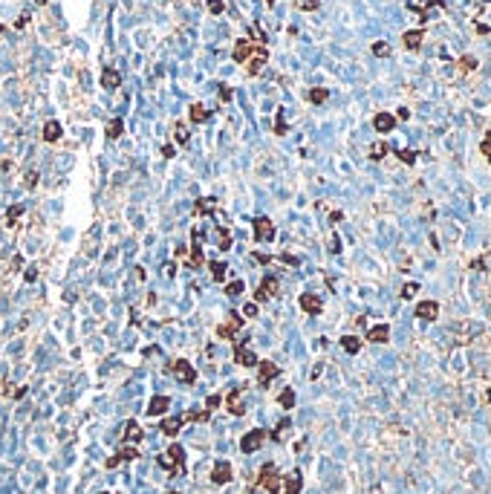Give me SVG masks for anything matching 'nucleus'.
I'll return each instance as SVG.
<instances>
[{
  "instance_id": "1",
  "label": "nucleus",
  "mask_w": 491,
  "mask_h": 494,
  "mask_svg": "<svg viewBox=\"0 0 491 494\" xmlns=\"http://www.w3.org/2000/svg\"><path fill=\"white\" fill-rule=\"evenodd\" d=\"M165 471H168L170 477H179L185 474V451H182V445L179 442H174L165 454H159V459H156Z\"/></svg>"
},
{
  "instance_id": "2",
  "label": "nucleus",
  "mask_w": 491,
  "mask_h": 494,
  "mask_svg": "<svg viewBox=\"0 0 491 494\" xmlns=\"http://www.w3.org/2000/svg\"><path fill=\"white\" fill-rule=\"evenodd\" d=\"M257 485H263L269 494H280V477H277V468L275 462H263V468H260V474H257Z\"/></svg>"
},
{
  "instance_id": "3",
  "label": "nucleus",
  "mask_w": 491,
  "mask_h": 494,
  "mask_svg": "<svg viewBox=\"0 0 491 494\" xmlns=\"http://www.w3.org/2000/svg\"><path fill=\"white\" fill-rule=\"evenodd\" d=\"M170 373H174V379H177L179 385H194L196 382V370L188 359H177L170 364Z\"/></svg>"
},
{
  "instance_id": "4",
  "label": "nucleus",
  "mask_w": 491,
  "mask_h": 494,
  "mask_svg": "<svg viewBox=\"0 0 491 494\" xmlns=\"http://www.w3.org/2000/svg\"><path fill=\"white\" fill-rule=\"evenodd\" d=\"M280 295V280L275 278V275H263V280H260V286L254 289V301H269V298H277Z\"/></svg>"
},
{
  "instance_id": "5",
  "label": "nucleus",
  "mask_w": 491,
  "mask_h": 494,
  "mask_svg": "<svg viewBox=\"0 0 491 494\" xmlns=\"http://www.w3.org/2000/svg\"><path fill=\"white\" fill-rule=\"evenodd\" d=\"M206 263V254H203V228H194L191 231V260H188V266L191 269H199Z\"/></svg>"
},
{
  "instance_id": "6",
  "label": "nucleus",
  "mask_w": 491,
  "mask_h": 494,
  "mask_svg": "<svg viewBox=\"0 0 491 494\" xmlns=\"http://www.w3.org/2000/svg\"><path fill=\"white\" fill-rule=\"evenodd\" d=\"M266 437H269V433L263 431V428H251V431L240 440V451H243V454H254V451L266 442Z\"/></svg>"
},
{
  "instance_id": "7",
  "label": "nucleus",
  "mask_w": 491,
  "mask_h": 494,
  "mask_svg": "<svg viewBox=\"0 0 491 494\" xmlns=\"http://www.w3.org/2000/svg\"><path fill=\"white\" fill-rule=\"evenodd\" d=\"M232 477H234L232 462H228V459H217L214 468H211V483H214V485H225Z\"/></svg>"
},
{
  "instance_id": "8",
  "label": "nucleus",
  "mask_w": 491,
  "mask_h": 494,
  "mask_svg": "<svg viewBox=\"0 0 491 494\" xmlns=\"http://www.w3.org/2000/svg\"><path fill=\"white\" fill-rule=\"evenodd\" d=\"M254 237H257L260 243H272L275 240V223H272L269 217H257V220H254Z\"/></svg>"
},
{
  "instance_id": "9",
  "label": "nucleus",
  "mask_w": 491,
  "mask_h": 494,
  "mask_svg": "<svg viewBox=\"0 0 491 494\" xmlns=\"http://www.w3.org/2000/svg\"><path fill=\"white\" fill-rule=\"evenodd\" d=\"M280 370H277L275 361H257V385L260 387H269V382L277 376Z\"/></svg>"
},
{
  "instance_id": "10",
  "label": "nucleus",
  "mask_w": 491,
  "mask_h": 494,
  "mask_svg": "<svg viewBox=\"0 0 491 494\" xmlns=\"http://www.w3.org/2000/svg\"><path fill=\"white\" fill-rule=\"evenodd\" d=\"M266 61H269V49L266 46H254V52H251V61H249V75H257L263 67H266Z\"/></svg>"
},
{
  "instance_id": "11",
  "label": "nucleus",
  "mask_w": 491,
  "mask_h": 494,
  "mask_svg": "<svg viewBox=\"0 0 491 494\" xmlns=\"http://www.w3.org/2000/svg\"><path fill=\"white\" fill-rule=\"evenodd\" d=\"M240 330H243V318H240V315H232L225 324L217 327V335H220V338H234Z\"/></svg>"
},
{
  "instance_id": "12",
  "label": "nucleus",
  "mask_w": 491,
  "mask_h": 494,
  "mask_svg": "<svg viewBox=\"0 0 491 494\" xmlns=\"http://www.w3.org/2000/svg\"><path fill=\"white\" fill-rule=\"evenodd\" d=\"M139 457V448L136 445H125V448H119L113 457L107 459V468H116V466H122V462H127V459H136Z\"/></svg>"
},
{
  "instance_id": "13",
  "label": "nucleus",
  "mask_w": 491,
  "mask_h": 494,
  "mask_svg": "<svg viewBox=\"0 0 491 494\" xmlns=\"http://www.w3.org/2000/svg\"><path fill=\"white\" fill-rule=\"evenodd\" d=\"M254 46H257L254 41H249V38H240V41L234 44V52H232L234 61H237V64H246V61H249V55L254 52Z\"/></svg>"
},
{
  "instance_id": "14",
  "label": "nucleus",
  "mask_w": 491,
  "mask_h": 494,
  "mask_svg": "<svg viewBox=\"0 0 491 494\" xmlns=\"http://www.w3.org/2000/svg\"><path fill=\"white\" fill-rule=\"evenodd\" d=\"M234 361L240 367H257V353L249 347H234Z\"/></svg>"
},
{
  "instance_id": "15",
  "label": "nucleus",
  "mask_w": 491,
  "mask_h": 494,
  "mask_svg": "<svg viewBox=\"0 0 491 494\" xmlns=\"http://www.w3.org/2000/svg\"><path fill=\"white\" fill-rule=\"evenodd\" d=\"M168 408H170V399L165 393H156L151 399V404H148V416H162V414H168Z\"/></svg>"
},
{
  "instance_id": "16",
  "label": "nucleus",
  "mask_w": 491,
  "mask_h": 494,
  "mask_svg": "<svg viewBox=\"0 0 491 494\" xmlns=\"http://www.w3.org/2000/svg\"><path fill=\"white\" fill-rule=\"evenodd\" d=\"M182 425H185V422H182V416H165V419L159 422V431L165 433V437H177Z\"/></svg>"
},
{
  "instance_id": "17",
  "label": "nucleus",
  "mask_w": 491,
  "mask_h": 494,
  "mask_svg": "<svg viewBox=\"0 0 491 494\" xmlns=\"http://www.w3.org/2000/svg\"><path fill=\"white\" fill-rule=\"evenodd\" d=\"M225 404H228V414H232V416H243V414H246V408H243V402H240V387H234L232 393L225 396Z\"/></svg>"
},
{
  "instance_id": "18",
  "label": "nucleus",
  "mask_w": 491,
  "mask_h": 494,
  "mask_svg": "<svg viewBox=\"0 0 491 494\" xmlns=\"http://www.w3.org/2000/svg\"><path fill=\"white\" fill-rule=\"evenodd\" d=\"M301 485H304V480H301V471H289L283 480V491L286 494H301Z\"/></svg>"
},
{
  "instance_id": "19",
  "label": "nucleus",
  "mask_w": 491,
  "mask_h": 494,
  "mask_svg": "<svg viewBox=\"0 0 491 494\" xmlns=\"http://www.w3.org/2000/svg\"><path fill=\"white\" fill-rule=\"evenodd\" d=\"M119 84H122V75H119V70L107 67V70L101 72V87H104V90H116Z\"/></svg>"
},
{
  "instance_id": "20",
  "label": "nucleus",
  "mask_w": 491,
  "mask_h": 494,
  "mask_svg": "<svg viewBox=\"0 0 491 494\" xmlns=\"http://www.w3.org/2000/svg\"><path fill=\"white\" fill-rule=\"evenodd\" d=\"M208 116H211V113H208V107H206V104H199V101H194V104H191V110H188V119H191L194 125H203V122H208Z\"/></svg>"
},
{
  "instance_id": "21",
  "label": "nucleus",
  "mask_w": 491,
  "mask_h": 494,
  "mask_svg": "<svg viewBox=\"0 0 491 494\" xmlns=\"http://www.w3.org/2000/svg\"><path fill=\"white\" fill-rule=\"evenodd\" d=\"M214 206H217V199H214V197H199V199L194 202V214H196V217L214 214Z\"/></svg>"
},
{
  "instance_id": "22",
  "label": "nucleus",
  "mask_w": 491,
  "mask_h": 494,
  "mask_svg": "<svg viewBox=\"0 0 491 494\" xmlns=\"http://www.w3.org/2000/svg\"><path fill=\"white\" fill-rule=\"evenodd\" d=\"M125 440L130 442V445H136V442H142V425L136 422V419H130V422L125 425Z\"/></svg>"
},
{
  "instance_id": "23",
  "label": "nucleus",
  "mask_w": 491,
  "mask_h": 494,
  "mask_svg": "<svg viewBox=\"0 0 491 494\" xmlns=\"http://www.w3.org/2000/svg\"><path fill=\"white\" fill-rule=\"evenodd\" d=\"M301 306H304V312L315 315V312H321V301H318V295H301Z\"/></svg>"
},
{
  "instance_id": "24",
  "label": "nucleus",
  "mask_w": 491,
  "mask_h": 494,
  "mask_svg": "<svg viewBox=\"0 0 491 494\" xmlns=\"http://www.w3.org/2000/svg\"><path fill=\"white\" fill-rule=\"evenodd\" d=\"M61 133H64V130H61L58 122H46V125H44V142H58Z\"/></svg>"
},
{
  "instance_id": "25",
  "label": "nucleus",
  "mask_w": 491,
  "mask_h": 494,
  "mask_svg": "<svg viewBox=\"0 0 491 494\" xmlns=\"http://www.w3.org/2000/svg\"><path fill=\"white\" fill-rule=\"evenodd\" d=\"M122 133H125V122H122V119H110L104 136H107V139H119Z\"/></svg>"
},
{
  "instance_id": "26",
  "label": "nucleus",
  "mask_w": 491,
  "mask_h": 494,
  "mask_svg": "<svg viewBox=\"0 0 491 494\" xmlns=\"http://www.w3.org/2000/svg\"><path fill=\"white\" fill-rule=\"evenodd\" d=\"M211 419V411H188L182 414V422H208Z\"/></svg>"
},
{
  "instance_id": "27",
  "label": "nucleus",
  "mask_w": 491,
  "mask_h": 494,
  "mask_svg": "<svg viewBox=\"0 0 491 494\" xmlns=\"http://www.w3.org/2000/svg\"><path fill=\"white\" fill-rule=\"evenodd\" d=\"M225 272H228V263H225V260H214V263H211V275H214L211 280L223 283V280H225Z\"/></svg>"
},
{
  "instance_id": "28",
  "label": "nucleus",
  "mask_w": 491,
  "mask_h": 494,
  "mask_svg": "<svg viewBox=\"0 0 491 494\" xmlns=\"http://www.w3.org/2000/svg\"><path fill=\"white\" fill-rule=\"evenodd\" d=\"M174 142H177V144H188V127H185V122H177V125H174Z\"/></svg>"
},
{
  "instance_id": "29",
  "label": "nucleus",
  "mask_w": 491,
  "mask_h": 494,
  "mask_svg": "<svg viewBox=\"0 0 491 494\" xmlns=\"http://www.w3.org/2000/svg\"><path fill=\"white\" fill-rule=\"evenodd\" d=\"M243 289H246V283H243V280H232V283H225V295H228V298H237Z\"/></svg>"
},
{
  "instance_id": "30",
  "label": "nucleus",
  "mask_w": 491,
  "mask_h": 494,
  "mask_svg": "<svg viewBox=\"0 0 491 494\" xmlns=\"http://www.w3.org/2000/svg\"><path fill=\"white\" fill-rule=\"evenodd\" d=\"M20 214H23V206H12L9 214H6V225H9V228H15V223H18Z\"/></svg>"
},
{
  "instance_id": "31",
  "label": "nucleus",
  "mask_w": 491,
  "mask_h": 494,
  "mask_svg": "<svg viewBox=\"0 0 491 494\" xmlns=\"http://www.w3.org/2000/svg\"><path fill=\"white\" fill-rule=\"evenodd\" d=\"M217 231H220V249H223V252H228V249H232V234H228V228H223V225H220Z\"/></svg>"
},
{
  "instance_id": "32",
  "label": "nucleus",
  "mask_w": 491,
  "mask_h": 494,
  "mask_svg": "<svg viewBox=\"0 0 491 494\" xmlns=\"http://www.w3.org/2000/svg\"><path fill=\"white\" fill-rule=\"evenodd\" d=\"M280 404H283L286 411H289V408H295V390H292V387H286L283 393H280Z\"/></svg>"
},
{
  "instance_id": "33",
  "label": "nucleus",
  "mask_w": 491,
  "mask_h": 494,
  "mask_svg": "<svg viewBox=\"0 0 491 494\" xmlns=\"http://www.w3.org/2000/svg\"><path fill=\"white\" fill-rule=\"evenodd\" d=\"M309 101H312V104H321V101H327V90H324V87H315V90H309Z\"/></svg>"
},
{
  "instance_id": "34",
  "label": "nucleus",
  "mask_w": 491,
  "mask_h": 494,
  "mask_svg": "<svg viewBox=\"0 0 491 494\" xmlns=\"http://www.w3.org/2000/svg\"><path fill=\"white\" fill-rule=\"evenodd\" d=\"M208 12H211V15H223L225 3H223V0H208Z\"/></svg>"
},
{
  "instance_id": "35",
  "label": "nucleus",
  "mask_w": 491,
  "mask_h": 494,
  "mask_svg": "<svg viewBox=\"0 0 491 494\" xmlns=\"http://www.w3.org/2000/svg\"><path fill=\"white\" fill-rule=\"evenodd\" d=\"M220 402H223V399H220L217 393H211V396L206 399V411H211V414H214L217 408H220Z\"/></svg>"
},
{
  "instance_id": "36",
  "label": "nucleus",
  "mask_w": 491,
  "mask_h": 494,
  "mask_svg": "<svg viewBox=\"0 0 491 494\" xmlns=\"http://www.w3.org/2000/svg\"><path fill=\"white\" fill-rule=\"evenodd\" d=\"M289 127H286V122H283V113H277V119H275V133L277 136H283Z\"/></svg>"
},
{
  "instance_id": "37",
  "label": "nucleus",
  "mask_w": 491,
  "mask_h": 494,
  "mask_svg": "<svg viewBox=\"0 0 491 494\" xmlns=\"http://www.w3.org/2000/svg\"><path fill=\"white\" fill-rule=\"evenodd\" d=\"M23 393H26V387H12V385H6V396H12V399H20Z\"/></svg>"
},
{
  "instance_id": "38",
  "label": "nucleus",
  "mask_w": 491,
  "mask_h": 494,
  "mask_svg": "<svg viewBox=\"0 0 491 494\" xmlns=\"http://www.w3.org/2000/svg\"><path fill=\"white\" fill-rule=\"evenodd\" d=\"M341 347H344L347 353H356L358 350V341H356V338H341Z\"/></svg>"
},
{
  "instance_id": "39",
  "label": "nucleus",
  "mask_w": 491,
  "mask_h": 494,
  "mask_svg": "<svg viewBox=\"0 0 491 494\" xmlns=\"http://www.w3.org/2000/svg\"><path fill=\"white\" fill-rule=\"evenodd\" d=\"M254 315H257V304L251 301V304H246V306H243V318H254Z\"/></svg>"
},
{
  "instance_id": "40",
  "label": "nucleus",
  "mask_w": 491,
  "mask_h": 494,
  "mask_svg": "<svg viewBox=\"0 0 491 494\" xmlns=\"http://www.w3.org/2000/svg\"><path fill=\"white\" fill-rule=\"evenodd\" d=\"M23 278H26V283H35L38 280V266H29V269L23 272Z\"/></svg>"
},
{
  "instance_id": "41",
  "label": "nucleus",
  "mask_w": 491,
  "mask_h": 494,
  "mask_svg": "<svg viewBox=\"0 0 491 494\" xmlns=\"http://www.w3.org/2000/svg\"><path fill=\"white\" fill-rule=\"evenodd\" d=\"M298 6L306 9V12H312V9H318V0H298Z\"/></svg>"
},
{
  "instance_id": "42",
  "label": "nucleus",
  "mask_w": 491,
  "mask_h": 494,
  "mask_svg": "<svg viewBox=\"0 0 491 494\" xmlns=\"http://www.w3.org/2000/svg\"><path fill=\"white\" fill-rule=\"evenodd\" d=\"M376 127H379V130H387V127H390V116H379L376 119Z\"/></svg>"
},
{
  "instance_id": "43",
  "label": "nucleus",
  "mask_w": 491,
  "mask_h": 494,
  "mask_svg": "<svg viewBox=\"0 0 491 494\" xmlns=\"http://www.w3.org/2000/svg\"><path fill=\"white\" fill-rule=\"evenodd\" d=\"M254 260L266 266V263H272V254H266V252H254Z\"/></svg>"
},
{
  "instance_id": "44",
  "label": "nucleus",
  "mask_w": 491,
  "mask_h": 494,
  "mask_svg": "<svg viewBox=\"0 0 491 494\" xmlns=\"http://www.w3.org/2000/svg\"><path fill=\"white\" fill-rule=\"evenodd\" d=\"M174 153H177V148H174V144H165V148H162V156H165V159H170Z\"/></svg>"
},
{
  "instance_id": "45",
  "label": "nucleus",
  "mask_w": 491,
  "mask_h": 494,
  "mask_svg": "<svg viewBox=\"0 0 491 494\" xmlns=\"http://www.w3.org/2000/svg\"><path fill=\"white\" fill-rule=\"evenodd\" d=\"M26 23H29V15H20V18L15 20V29H23Z\"/></svg>"
},
{
  "instance_id": "46",
  "label": "nucleus",
  "mask_w": 491,
  "mask_h": 494,
  "mask_svg": "<svg viewBox=\"0 0 491 494\" xmlns=\"http://www.w3.org/2000/svg\"><path fill=\"white\" fill-rule=\"evenodd\" d=\"M35 182H38V171H32L26 177V188H35Z\"/></svg>"
},
{
  "instance_id": "47",
  "label": "nucleus",
  "mask_w": 491,
  "mask_h": 494,
  "mask_svg": "<svg viewBox=\"0 0 491 494\" xmlns=\"http://www.w3.org/2000/svg\"><path fill=\"white\" fill-rule=\"evenodd\" d=\"M280 260L289 263V266H298V257H292V254H280Z\"/></svg>"
},
{
  "instance_id": "48",
  "label": "nucleus",
  "mask_w": 491,
  "mask_h": 494,
  "mask_svg": "<svg viewBox=\"0 0 491 494\" xmlns=\"http://www.w3.org/2000/svg\"><path fill=\"white\" fill-rule=\"evenodd\" d=\"M220 99H223V101H228V99H232V90H228L225 84H223V87H220Z\"/></svg>"
},
{
  "instance_id": "49",
  "label": "nucleus",
  "mask_w": 491,
  "mask_h": 494,
  "mask_svg": "<svg viewBox=\"0 0 491 494\" xmlns=\"http://www.w3.org/2000/svg\"><path fill=\"white\" fill-rule=\"evenodd\" d=\"M35 3H38V6H44V3H46V0H35Z\"/></svg>"
},
{
  "instance_id": "50",
  "label": "nucleus",
  "mask_w": 491,
  "mask_h": 494,
  "mask_svg": "<svg viewBox=\"0 0 491 494\" xmlns=\"http://www.w3.org/2000/svg\"><path fill=\"white\" fill-rule=\"evenodd\" d=\"M3 32H6V29H3V23H0V35H3Z\"/></svg>"
},
{
  "instance_id": "51",
  "label": "nucleus",
  "mask_w": 491,
  "mask_h": 494,
  "mask_svg": "<svg viewBox=\"0 0 491 494\" xmlns=\"http://www.w3.org/2000/svg\"><path fill=\"white\" fill-rule=\"evenodd\" d=\"M165 494H179V491H165Z\"/></svg>"
},
{
  "instance_id": "52",
  "label": "nucleus",
  "mask_w": 491,
  "mask_h": 494,
  "mask_svg": "<svg viewBox=\"0 0 491 494\" xmlns=\"http://www.w3.org/2000/svg\"><path fill=\"white\" fill-rule=\"evenodd\" d=\"M266 3H269V6H272V3H275V0H266Z\"/></svg>"
},
{
  "instance_id": "53",
  "label": "nucleus",
  "mask_w": 491,
  "mask_h": 494,
  "mask_svg": "<svg viewBox=\"0 0 491 494\" xmlns=\"http://www.w3.org/2000/svg\"><path fill=\"white\" fill-rule=\"evenodd\" d=\"M98 494H107V491H98Z\"/></svg>"
}]
</instances>
